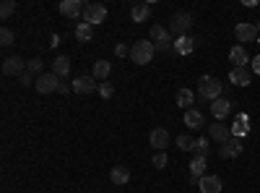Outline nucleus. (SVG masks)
I'll return each mask as SVG.
<instances>
[{
  "label": "nucleus",
  "mask_w": 260,
  "mask_h": 193,
  "mask_svg": "<svg viewBox=\"0 0 260 193\" xmlns=\"http://www.w3.org/2000/svg\"><path fill=\"white\" fill-rule=\"evenodd\" d=\"M154 55H156V45L148 39H141L130 47V60L138 63V66H148V63L154 60Z\"/></svg>",
  "instance_id": "nucleus-1"
},
{
  "label": "nucleus",
  "mask_w": 260,
  "mask_h": 193,
  "mask_svg": "<svg viewBox=\"0 0 260 193\" xmlns=\"http://www.w3.org/2000/svg\"><path fill=\"white\" fill-rule=\"evenodd\" d=\"M221 92H224V84L216 78V76H203L201 78V84H198V94L203 97V99H219L221 97Z\"/></svg>",
  "instance_id": "nucleus-2"
},
{
  "label": "nucleus",
  "mask_w": 260,
  "mask_h": 193,
  "mask_svg": "<svg viewBox=\"0 0 260 193\" xmlns=\"http://www.w3.org/2000/svg\"><path fill=\"white\" fill-rule=\"evenodd\" d=\"M151 42L156 45V50L161 52H169V50H175V39L169 37V29L167 26H151Z\"/></svg>",
  "instance_id": "nucleus-3"
},
{
  "label": "nucleus",
  "mask_w": 260,
  "mask_h": 193,
  "mask_svg": "<svg viewBox=\"0 0 260 193\" xmlns=\"http://www.w3.org/2000/svg\"><path fill=\"white\" fill-rule=\"evenodd\" d=\"M86 24H91V26H96V24H102V21L107 18V6H102V3H86V8H83V16H81Z\"/></svg>",
  "instance_id": "nucleus-4"
},
{
  "label": "nucleus",
  "mask_w": 260,
  "mask_h": 193,
  "mask_svg": "<svg viewBox=\"0 0 260 193\" xmlns=\"http://www.w3.org/2000/svg\"><path fill=\"white\" fill-rule=\"evenodd\" d=\"M192 26V16L190 13H175L169 21V32L177 34V37H185V32Z\"/></svg>",
  "instance_id": "nucleus-5"
},
{
  "label": "nucleus",
  "mask_w": 260,
  "mask_h": 193,
  "mask_svg": "<svg viewBox=\"0 0 260 193\" xmlns=\"http://www.w3.org/2000/svg\"><path fill=\"white\" fill-rule=\"evenodd\" d=\"M37 92L39 94H50V92H57V87H60V76H55V73H42V76H37Z\"/></svg>",
  "instance_id": "nucleus-6"
},
{
  "label": "nucleus",
  "mask_w": 260,
  "mask_h": 193,
  "mask_svg": "<svg viewBox=\"0 0 260 193\" xmlns=\"http://www.w3.org/2000/svg\"><path fill=\"white\" fill-rule=\"evenodd\" d=\"M83 8H86V3H81V0H62V3L57 6L60 16H65V18H78V16H83Z\"/></svg>",
  "instance_id": "nucleus-7"
},
{
  "label": "nucleus",
  "mask_w": 260,
  "mask_h": 193,
  "mask_svg": "<svg viewBox=\"0 0 260 193\" xmlns=\"http://www.w3.org/2000/svg\"><path fill=\"white\" fill-rule=\"evenodd\" d=\"M208 139H213V141H219L221 146L232 139V128L229 125H224L221 120H216L213 125H208Z\"/></svg>",
  "instance_id": "nucleus-8"
},
{
  "label": "nucleus",
  "mask_w": 260,
  "mask_h": 193,
  "mask_svg": "<svg viewBox=\"0 0 260 193\" xmlns=\"http://www.w3.org/2000/svg\"><path fill=\"white\" fill-rule=\"evenodd\" d=\"M26 71V60L24 58H18V55H11L3 60V73L6 76H21Z\"/></svg>",
  "instance_id": "nucleus-9"
},
{
  "label": "nucleus",
  "mask_w": 260,
  "mask_h": 193,
  "mask_svg": "<svg viewBox=\"0 0 260 193\" xmlns=\"http://www.w3.org/2000/svg\"><path fill=\"white\" fill-rule=\"evenodd\" d=\"M250 81H252V71L247 66L229 71V84H234V87H250Z\"/></svg>",
  "instance_id": "nucleus-10"
},
{
  "label": "nucleus",
  "mask_w": 260,
  "mask_h": 193,
  "mask_svg": "<svg viewBox=\"0 0 260 193\" xmlns=\"http://www.w3.org/2000/svg\"><path fill=\"white\" fill-rule=\"evenodd\" d=\"M234 37H237V42H257V29H255V24H237V29H234Z\"/></svg>",
  "instance_id": "nucleus-11"
},
{
  "label": "nucleus",
  "mask_w": 260,
  "mask_h": 193,
  "mask_svg": "<svg viewBox=\"0 0 260 193\" xmlns=\"http://www.w3.org/2000/svg\"><path fill=\"white\" fill-rule=\"evenodd\" d=\"M242 154V139H229L221 149H219V157L221 159H234Z\"/></svg>",
  "instance_id": "nucleus-12"
},
{
  "label": "nucleus",
  "mask_w": 260,
  "mask_h": 193,
  "mask_svg": "<svg viewBox=\"0 0 260 193\" xmlns=\"http://www.w3.org/2000/svg\"><path fill=\"white\" fill-rule=\"evenodd\" d=\"M73 92L76 94H91V92H96V78L94 76H78L73 81Z\"/></svg>",
  "instance_id": "nucleus-13"
},
{
  "label": "nucleus",
  "mask_w": 260,
  "mask_h": 193,
  "mask_svg": "<svg viewBox=\"0 0 260 193\" xmlns=\"http://www.w3.org/2000/svg\"><path fill=\"white\" fill-rule=\"evenodd\" d=\"M198 188H201V193H221V178L219 175H203Z\"/></svg>",
  "instance_id": "nucleus-14"
},
{
  "label": "nucleus",
  "mask_w": 260,
  "mask_h": 193,
  "mask_svg": "<svg viewBox=\"0 0 260 193\" xmlns=\"http://www.w3.org/2000/svg\"><path fill=\"white\" fill-rule=\"evenodd\" d=\"M229 113H232V102H229V99H224V97L213 99V104H211V115H213L216 120H224Z\"/></svg>",
  "instance_id": "nucleus-15"
},
{
  "label": "nucleus",
  "mask_w": 260,
  "mask_h": 193,
  "mask_svg": "<svg viewBox=\"0 0 260 193\" xmlns=\"http://www.w3.org/2000/svg\"><path fill=\"white\" fill-rule=\"evenodd\" d=\"M250 133V118L247 115H237L234 125H232V139H245Z\"/></svg>",
  "instance_id": "nucleus-16"
},
{
  "label": "nucleus",
  "mask_w": 260,
  "mask_h": 193,
  "mask_svg": "<svg viewBox=\"0 0 260 193\" xmlns=\"http://www.w3.org/2000/svg\"><path fill=\"white\" fill-rule=\"evenodd\" d=\"M148 141H151V146H154V149L164 152V146H169V133L164 131V128H154L151 136H148Z\"/></svg>",
  "instance_id": "nucleus-17"
},
{
  "label": "nucleus",
  "mask_w": 260,
  "mask_h": 193,
  "mask_svg": "<svg viewBox=\"0 0 260 193\" xmlns=\"http://www.w3.org/2000/svg\"><path fill=\"white\" fill-rule=\"evenodd\" d=\"M229 60L234 63V68H242V66H247V63H250V55H247V50L242 45H237V47H232Z\"/></svg>",
  "instance_id": "nucleus-18"
},
{
  "label": "nucleus",
  "mask_w": 260,
  "mask_h": 193,
  "mask_svg": "<svg viewBox=\"0 0 260 193\" xmlns=\"http://www.w3.org/2000/svg\"><path fill=\"white\" fill-rule=\"evenodd\" d=\"M192 50H195V39H192V37L185 34V37H177V39H175V52H177V55H190Z\"/></svg>",
  "instance_id": "nucleus-19"
},
{
  "label": "nucleus",
  "mask_w": 260,
  "mask_h": 193,
  "mask_svg": "<svg viewBox=\"0 0 260 193\" xmlns=\"http://www.w3.org/2000/svg\"><path fill=\"white\" fill-rule=\"evenodd\" d=\"M185 125L187 128H203L206 125V120H203V113H198V110H185Z\"/></svg>",
  "instance_id": "nucleus-20"
},
{
  "label": "nucleus",
  "mask_w": 260,
  "mask_h": 193,
  "mask_svg": "<svg viewBox=\"0 0 260 193\" xmlns=\"http://www.w3.org/2000/svg\"><path fill=\"white\" fill-rule=\"evenodd\" d=\"M110 180H112L115 185H125V183L130 180V170H127V167H122V164L112 167V173H110Z\"/></svg>",
  "instance_id": "nucleus-21"
},
{
  "label": "nucleus",
  "mask_w": 260,
  "mask_h": 193,
  "mask_svg": "<svg viewBox=\"0 0 260 193\" xmlns=\"http://www.w3.org/2000/svg\"><path fill=\"white\" fill-rule=\"evenodd\" d=\"M130 16H133L136 24H143V21H148V16H151V6L148 3H138V6H133Z\"/></svg>",
  "instance_id": "nucleus-22"
},
{
  "label": "nucleus",
  "mask_w": 260,
  "mask_h": 193,
  "mask_svg": "<svg viewBox=\"0 0 260 193\" xmlns=\"http://www.w3.org/2000/svg\"><path fill=\"white\" fill-rule=\"evenodd\" d=\"M52 66H55V76H68V71H71V58L57 55V58L52 60Z\"/></svg>",
  "instance_id": "nucleus-23"
},
{
  "label": "nucleus",
  "mask_w": 260,
  "mask_h": 193,
  "mask_svg": "<svg viewBox=\"0 0 260 193\" xmlns=\"http://www.w3.org/2000/svg\"><path fill=\"white\" fill-rule=\"evenodd\" d=\"M91 37H94V26L86 24V21H81V24L76 26V39L78 42H89Z\"/></svg>",
  "instance_id": "nucleus-24"
},
{
  "label": "nucleus",
  "mask_w": 260,
  "mask_h": 193,
  "mask_svg": "<svg viewBox=\"0 0 260 193\" xmlns=\"http://www.w3.org/2000/svg\"><path fill=\"white\" fill-rule=\"evenodd\" d=\"M203 173H206V159H203V157H192V162H190V175L201 180Z\"/></svg>",
  "instance_id": "nucleus-25"
},
{
  "label": "nucleus",
  "mask_w": 260,
  "mask_h": 193,
  "mask_svg": "<svg viewBox=\"0 0 260 193\" xmlns=\"http://www.w3.org/2000/svg\"><path fill=\"white\" fill-rule=\"evenodd\" d=\"M192 102H195V94H192L190 89H180V92H177V104H180V107L190 110V107H192Z\"/></svg>",
  "instance_id": "nucleus-26"
},
{
  "label": "nucleus",
  "mask_w": 260,
  "mask_h": 193,
  "mask_svg": "<svg viewBox=\"0 0 260 193\" xmlns=\"http://www.w3.org/2000/svg\"><path fill=\"white\" fill-rule=\"evenodd\" d=\"M91 76H94V78H107V76H110V63H107V60H96Z\"/></svg>",
  "instance_id": "nucleus-27"
},
{
  "label": "nucleus",
  "mask_w": 260,
  "mask_h": 193,
  "mask_svg": "<svg viewBox=\"0 0 260 193\" xmlns=\"http://www.w3.org/2000/svg\"><path fill=\"white\" fill-rule=\"evenodd\" d=\"M192 152H195V157H208V152H211V146H208V139H195V149H192Z\"/></svg>",
  "instance_id": "nucleus-28"
},
{
  "label": "nucleus",
  "mask_w": 260,
  "mask_h": 193,
  "mask_svg": "<svg viewBox=\"0 0 260 193\" xmlns=\"http://www.w3.org/2000/svg\"><path fill=\"white\" fill-rule=\"evenodd\" d=\"M13 11H16V0H3V3H0V18H11L13 16Z\"/></svg>",
  "instance_id": "nucleus-29"
},
{
  "label": "nucleus",
  "mask_w": 260,
  "mask_h": 193,
  "mask_svg": "<svg viewBox=\"0 0 260 193\" xmlns=\"http://www.w3.org/2000/svg\"><path fill=\"white\" fill-rule=\"evenodd\" d=\"M177 146H180V152H192L195 149V139H190V136H177Z\"/></svg>",
  "instance_id": "nucleus-30"
},
{
  "label": "nucleus",
  "mask_w": 260,
  "mask_h": 193,
  "mask_svg": "<svg viewBox=\"0 0 260 193\" xmlns=\"http://www.w3.org/2000/svg\"><path fill=\"white\" fill-rule=\"evenodd\" d=\"M42 66H45V63H42L39 58H31V60L26 63V71H29L31 76H42Z\"/></svg>",
  "instance_id": "nucleus-31"
},
{
  "label": "nucleus",
  "mask_w": 260,
  "mask_h": 193,
  "mask_svg": "<svg viewBox=\"0 0 260 193\" xmlns=\"http://www.w3.org/2000/svg\"><path fill=\"white\" fill-rule=\"evenodd\" d=\"M0 45H3V47H11V45H13V32H11L8 26L0 29Z\"/></svg>",
  "instance_id": "nucleus-32"
},
{
  "label": "nucleus",
  "mask_w": 260,
  "mask_h": 193,
  "mask_svg": "<svg viewBox=\"0 0 260 193\" xmlns=\"http://www.w3.org/2000/svg\"><path fill=\"white\" fill-rule=\"evenodd\" d=\"M18 84H21V87H31V84H37V81H34V76L29 71H24V73L18 76Z\"/></svg>",
  "instance_id": "nucleus-33"
},
{
  "label": "nucleus",
  "mask_w": 260,
  "mask_h": 193,
  "mask_svg": "<svg viewBox=\"0 0 260 193\" xmlns=\"http://www.w3.org/2000/svg\"><path fill=\"white\" fill-rule=\"evenodd\" d=\"M99 94H102L104 99H110V97L115 94V89H112V84H102V87H99Z\"/></svg>",
  "instance_id": "nucleus-34"
},
{
  "label": "nucleus",
  "mask_w": 260,
  "mask_h": 193,
  "mask_svg": "<svg viewBox=\"0 0 260 193\" xmlns=\"http://www.w3.org/2000/svg\"><path fill=\"white\" fill-rule=\"evenodd\" d=\"M164 164H167V154H164V152H156V154H154V167L161 170Z\"/></svg>",
  "instance_id": "nucleus-35"
},
{
  "label": "nucleus",
  "mask_w": 260,
  "mask_h": 193,
  "mask_svg": "<svg viewBox=\"0 0 260 193\" xmlns=\"http://www.w3.org/2000/svg\"><path fill=\"white\" fill-rule=\"evenodd\" d=\"M115 55H117V58H125V55H130V47H127V45H122V42H120V45L115 47Z\"/></svg>",
  "instance_id": "nucleus-36"
},
{
  "label": "nucleus",
  "mask_w": 260,
  "mask_h": 193,
  "mask_svg": "<svg viewBox=\"0 0 260 193\" xmlns=\"http://www.w3.org/2000/svg\"><path fill=\"white\" fill-rule=\"evenodd\" d=\"M250 71H252V73H260V55H255V58L250 60Z\"/></svg>",
  "instance_id": "nucleus-37"
},
{
  "label": "nucleus",
  "mask_w": 260,
  "mask_h": 193,
  "mask_svg": "<svg viewBox=\"0 0 260 193\" xmlns=\"http://www.w3.org/2000/svg\"><path fill=\"white\" fill-rule=\"evenodd\" d=\"M57 92H60V94H68V92H73V87H68V84H60Z\"/></svg>",
  "instance_id": "nucleus-38"
},
{
  "label": "nucleus",
  "mask_w": 260,
  "mask_h": 193,
  "mask_svg": "<svg viewBox=\"0 0 260 193\" xmlns=\"http://www.w3.org/2000/svg\"><path fill=\"white\" fill-rule=\"evenodd\" d=\"M255 29H257V34H260V21H257V24H255Z\"/></svg>",
  "instance_id": "nucleus-39"
},
{
  "label": "nucleus",
  "mask_w": 260,
  "mask_h": 193,
  "mask_svg": "<svg viewBox=\"0 0 260 193\" xmlns=\"http://www.w3.org/2000/svg\"><path fill=\"white\" fill-rule=\"evenodd\" d=\"M257 45H260V37H257Z\"/></svg>",
  "instance_id": "nucleus-40"
}]
</instances>
